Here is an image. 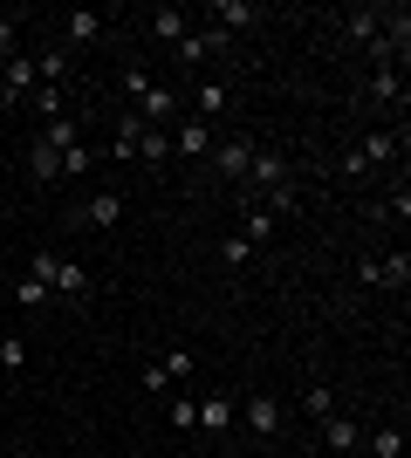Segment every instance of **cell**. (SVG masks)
<instances>
[{
	"instance_id": "obj_30",
	"label": "cell",
	"mask_w": 411,
	"mask_h": 458,
	"mask_svg": "<svg viewBox=\"0 0 411 458\" xmlns=\"http://www.w3.org/2000/svg\"><path fill=\"white\" fill-rule=\"evenodd\" d=\"M165 418H172V431H199V403L193 397H172V403H165Z\"/></svg>"
},
{
	"instance_id": "obj_14",
	"label": "cell",
	"mask_w": 411,
	"mask_h": 458,
	"mask_svg": "<svg viewBox=\"0 0 411 458\" xmlns=\"http://www.w3.org/2000/svg\"><path fill=\"white\" fill-rule=\"evenodd\" d=\"M97 35H103V14L97 7H76L69 28H62V48H82V41H97Z\"/></svg>"
},
{
	"instance_id": "obj_12",
	"label": "cell",
	"mask_w": 411,
	"mask_h": 458,
	"mask_svg": "<svg viewBox=\"0 0 411 458\" xmlns=\"http://www.w3.org/2000/svg\"><path fill=\"white\" fill-rule=\"evenodd\" d=\"M343 35H350V41H364V48H371V41L384 35V7H350V14H343Z\"/></svg>"
},
{
	"instance_id": "obj_7",
	"label": "cell",
	"mask_w": 411,
	"mask_h": 458,
	"mask_svg": "<svg viewBox=\"0 0 411 458\" xmlns=\"http://www.w3.org/2000/svg\"><path fill=\"white\" fill-rule=\"evenodd\" d=\"M240 411H247V431H254V438H281V397L254 390V397L240 403Z\"/></svg>"
},
{
	"instance_id": "obj_21",
	"label": "cell",
	"mask_w": 411,
	"mask_h": 458,
	"mask_svg": "<svg viewBox=\"0 0 411 458\" xmlns=\"http://www.w3.org/2000/svg\"><path fill=\"white\" fill-rule=\"evenodd\" d=\"M62 103H69V89H48V82H35V89H28V110H35L41 123H56Z\"/></svg>"
},
{
	"instance_id": "obj_33",
	"label": "cell",
	"mask_w": 411,
	"mask_h": 458,
	"mask_svg": "<svg viewBox=\"0 0 411 458\" xmlns=\"http://www.w3.org/2000/svg\"><path fill=\"white\" fill-rule=\"evenodd\" d=\"M14 55H21V14L0 21V62H14Z\"/></svg>"
},
{
	"instance_id": "obj_9",
	"label": "cell",
	"mask_w": 411,
	"mask_h": 458,
	"mask_svg": "<svg viewBox=\"0 0 411 458\" xmlns=\"http://www.w3.org/2000/svg\"><path fill=\"white\" fill-rule=\"evenodd\" d=\"M117 219H124V191H90V199H82V226L110 233Z\"/></svg>"
},
{
	"instance_id": "obj_10",
	"label": "cell",
	"mask_w": 411,
	"mask_h": 458,
	"mask_svg": "<svg viewBox=\"0 0 411 458\" xmlns=\"http://www.w3.org/2000/svg\"><path fill=\"white\" fill-rule=\"evenodd\" d=\"M213 144H219V123H199V116L178 123V157H213Z\"/></svg>"
},
{
	"instance_id": "obj_37",
	"label": "cell",
	"mask_w": 411,
	"mask_h": 458,
	"mask_svg": "<svg viewBox=\"0 0 411 458\" xmlns=\"http://www.w3.org/2000/svg\"><path fill=\"white\" fill-rule=\"evenodd\" d=\"M0 383H7V369H0Z\"/></svg>"
},
{
	"instance_id": "obj_31",
	"label": "cell",
	"mask_w": 411,
	"mask_h": 458,
	"mask_svg": "<svg viewBox=\"0 0 411 458\" xmlns=\"http://www.w3.org/2000/svg\"><path fill=\"white\" fill-rule=\"evenodd\" d=\"M158 369H165L172 383H185V377H193V349H165V356H158Z\"/></svg>"
},
{
	"instance_id": "obj_5",
	"label": "cell",
	"mask_w": 411,
	"mask_h": 458,
	"mask_svg": "<svg viewBox=\"0 0 411 458\" xmlns=\"http://www.w3.org/2000/svg\"><path fill=\"white\" fill-rule=\"evenodd\" d=\"M213 165H219V178H227V185H247L254 144H247V137H219V144H213Z\"/></svg>"
},
{
	"instance_id": "obj_35",
	"label": "cell",
	"mask_w": 411,
	"mask_h": 458,
	"mask_svg": "<svg viewBox=\"0 0 411 458\" xmlns=\"http://www.w3.org/2000/svg\"><path fill=\"white\" fill-rule=\"evenodd\" d=\"M144 390H151V397H165V390H172V377H165L158 363H144Z\"/></svg>"
},
{
	"instance_id": "obj_25",
	"label": "cell",
	"mask_w": 411,
	"mask_h": 458,
	"mask_svg": "<svg viewBox=\"0 0 411 458\" xmlns=\"http://www.w3.org/2000/svg\"><path fill=\"white\" fill-rule=\"evenodd\" d=\"M151 35L178 48V35H185V14H178V7H151Z\"/></svg>"
},
{
	"instance_id": "obj_1",
	"label": "cell",
	"mask_w": 411,
	"mask_h": 458,
	"mask_svg": "<svg viewBox=\"0 0 411 458\" xmlns=\"http://www.w3.org/2000/svg\"><path fill=\"white\" fill-rule=\"evenodd\" d=\"M124 96L137 103V116H144L151 131H165V123L178 116V89H172V82H158L151 69H124Z\"/></svg>"
},
{
	"instance_id": "obj_27",
	"label": "cell",
	"mask_w": 411,
	"mask_h": 458,
	"mask_svg": "<svg viewBox=\"0 0 411 458\" xmlns=\"http://www.w3.org/2000/svg\"><path fill=\"white\" fill-rule=\"evenodd\" d=\"M302 411H309V418L322 424V418L336 411V390H330V383H309V397H302Z\"/></svg>"
},
{
	"instance_id": "obj_17",
	"label": "cell",
	"mask_w": 411,
	"mask_h": 458,
	"mask_svg": "<svg viewBox=\"0 0 411 458\" xmlns=\"http://www.w3.org/2000/svg\"><path fill=\"white\" fill-rule=\"evenodd\" d=\"M213 21H219V35H234V28H254V21H261V7H254V0H219V7H213Z\"/></svg>"
},
{
	"instance_id": "obj_34",
	"label": "cell",
	"mask_w": 411,
	"mask_h": 458,
	"mask_svg": "<svg viewBox=\"0 0 411 458\" xmlns=\"http://www.w3.org/2000/svg\"><path fill=\"white\" fill-rule=\"evenodd\" d=\"M247 253H254L247 240H219V260H227V267H247Z\"/></svg>"
},
{
	"instance_id": "obj_19",
	"label": "cell",
	"mask_w": 411,
	"mask_h": 458,
	"mask_svg": "<svg viewBox=\"0 0 411 458\" xmlns=\"http://www.w3.org/2000/svg\"><path fill=\"white\" fill-rule=\"evenodd\" d=\"M165 157H172V131H151V123H144V131H137V165H165Z\"/></svg>"
},
{
	"instance_id": "obj_15",
	"label": "cell",
	"mask_w": 411,
	"mask_h": 458,
	"mask_svg": "<svg viewBox=\"0 0 411 458\" xmlns=\"http://www.w3.org/2000/svg\"><path fill=\"white\" fill-rule=\"evenodd\" d=\"M35 82H48V89H69V48H41V55H35Z\"/></svg>"
},
{
	"instance_id": "obj_22",
	"label": "cell",
	"mask_w": 411,
	"mask_h": 458,
	"mask_svg": "<svg viewBox=\"0 0 411 458\" xmlns=\"http://www.w3.org/2000/svg\"><path fill=\"white\" fill-rule=\"evenodd\" d=\"M364 89H371V103H405V76H398V69H371Z\"/></svg>"
},
{
	"instance_id": "obj_18",
	"label": "cell",
	"mask_w": 411,
	"mask_h": 458,
	"mask_svg": "<svg viewBox=\"0 0 411 458\" xmlns=\"http://www.w3.org/2000/svg\"><path fill=\"white\" fill-rule=\"evenodd\" d=\"M28 172H35V185H62V157L48 151L41 137H35V144H28Z\"/></svg>"
},
{
	"instance_id": "obj_13",
	"label": "cell",
	"mask_w": 411,
	"mask_h": 458,
	"mask_svg": "<svg viewBox=\"0 0 411 458\" xmlns=\"http://www.w3.org/2000/svg\"><path fill=\"white\" fill-rule=\"evenodd\" d=\"M0 69H7V110L28 103V89H35V55H14V62H0Z\"/></svg>"
},
{
	"instance_id": "obj_3",
	"label": "cell",
	"mask_w": 411,
	"mask_h": 458,
	"mask_svg": "<svg viewBox=\"0 0 411 458\" xmlns=\"http://www.w3.org/2000/svg\"><path fill=\"white\" fill-rule=\"evenodd\" d=\"M356 281L405 294V287H411V253H405V247H398V253H364V260H356Z\"/></svg>"
},
{
	"instance_id": "obj_28",
	"label": "cell",
	"mask_w": 411,
	"mask_h": 458,
	"mask_svg": "<svg viewBox=\"0 0 411 458\" xmlns=\"http://www.w3.org/2000/svg\"><path fill=\"white\" fill-rule=\"evenodd\" d=\"M0 369H7V377L28 369V343H21V335H0Z\"/></svg>"
},
{
	"instance_id": "obj_23",
	"label": "cell",
	"mask_w": 411,
	"mask_h": 458,
	"mask_svg": "<svg viewBox=\"0 0 411 458\" xmlns=\"http://www.w3.org/2000/svg\"><path fill=\"white\" fill-rule=\"evenodd\" d=\"M137 131H144V116H124V123H117V137H110V157H117V165H131V157H137Z\"/></svg>"
},
{
	"instance_id": "obj_2",
	"label": "cell",
	"mask_w": 411,
	"mask_h": 458,
	"mask_svg": "<svg viewBox=\"0 0 411 458\" xmlns=\"http://www.w3.org/2000/svg\"><path fill=\"white\" fill-rule=\"evenodd\" d=\"M28 274H35V281L48 287L56 301H69V308L90 301V267H82V260H62V253H35V260H28Z\"/></svg>"
},
{
	"instance_id": "obj_16",
	"label": "cell",
	"mask_w": 411,
	"mask_h": 458,
	"mask_svg": "<svg viewBox=\"0 0 411 458\" xmlns=\"http://www.w3.org/2000/svg\"><path fill=\"white\" fill-rule=\"evenodd\" d=\"M364 458H405V431H398V424H377V431H364Z\"/></svg>"
},
{
	"instance_id": "obj_4",
	"label": "cell",
	"mask_w": 411,
	"mask_h": 458,
	"mask_svg": "<svg viewBox=\"0 0 411 458\" xmlns=\"http://www.w3.org/2000/svg\"><path fill=\"white\" fill-rule=\"evenodd\" d=\"M219 48H227V35H219V28H185V35H178V69H206Z\"/></svg>"
},
{
	"instance_id": "obj_32",
	"label": "cell",
	"mask_w": 411,
	"mask_h": 458,
	"mask_svg": "<svg viewBox=\"0 0 411 458\" xmlns=\"http://www.w3.org/2000/svg\"><path fill=\"white\" fill-rule=\"evenodd\" d=\"M268 233H274V212H268V206H254V212H247V226H240V240L254 247V240H268Z\"/></svg>"
},
{
	"instance_id": "obj_6",
	"label": "cell",
	"mask_w": 411,
	"mask_h": 458,
	"mask_svg": "<svg viewBox=\"0 0 411 458\" xmlns=\"http://www.w3.org/2000/svg\"><path fill=\"white\" fill-rule=\"evenodd\" d=\"M322 438H330L336 458H356L364 452V424H356L350 411H330V418H322Z\"/></svg>"
},
{
	"instance_id": "obj_24",
	"label": "cell",
	"mask_w": 411,
	"mask_h": 458,
	"mask_svg": "<svg viewBox=\"0 0 411 458\" xmlns=\"http://www.w3.org/2000/svg\"><path fill=\"white\" fill-rule=\"evenodd\" d=\"M234 424V397H199V431H227Z\"/></svg>"
},
{
	"instance_id": "obj_20",
	"label": "cell",
	"mask_w": 411,
	"mask_h": 458,
	"mask_svg": "<svg viewBox=\"0 0 411 458\" xmlns=\"http://www.w3.org/2000/svg\"><path fill=\"white\" fill-rule=\"evenodd\" d=\"M356 157H364V172H371V165H391V157H398V137L391 131H371L364 144H356Z\"/></svg>"
},
{
	"instance_id": "obj_26",
	"label": "cell",
	"mask_w": 411,
	"mask_h": 458,
	"mask_svg": "<svg viewBox=\"0 0 411 458\" xmlns=\"http://www.w3.org/2000/svg\"><path fill=\"white\" fill-rule=\"evenodd\" d=\"M90 165H97V151H90V144H69V151H62V178H90Z\"/></svg>"
},
{
	"instance_id": "obj_11",
	"label": "cell",
	"mask_w": 411,
	"mask_h": 458,
	"mask_svg": "<svg viewBox=\"0 0 411 458\" xmlns=\"http://www.w3.org/2000/svg\"><path fill=\"white\" fill-rule=\"evenodd\" d=\"M247 185H254L261 199H268V191H281V185H288V165H281L274 151H254V165H247Z\"/></svg>"
},
{
	"instance_id": "obj_8",
	"label": "cell",
	"mask_w": 411,
	"mask_h": 458,
	"mask_svg": "<svg viewBox=\"0 0 411 458\" xmlns=\"http://www.w3.org/2000/svg\"><path fill=\"white\" fill-rule=\"evenodd\" d=\"M227 103H234V89H227V82H213V76L193 82V116H199V123H219V116H227Z\"/></svg>"
},
{
	"instance_id": "obj_29",
	"label": "cell",
	"mask_w": 411,
	"mask_h": 458,
	"mask_svg": "<svg viewBox=\"0 0 411 458\" xmlns=\"http://www.w3.org/2000/svg\"><path fill=\"white\" fill-rule=\"evenodd\" d=\"M14 301H21V308H48L56 294H48V287H41L35 274H21V281H14Z\"/></svg>"
},
{
	"instance_id": "obj_36",
	"label": "cell",
	"mask_w": 411,
	"mask_h": 458,
	"mask_svg": "<svg viewBox=\"0 0 411 458\" xmlns=\"http://www.w3.org/2000/svg\"><path fill=\"white\" fill-rule=\"evenodd\" d=\"M0 103H7V69H0Z\"/></svg>"
}]
</instances>
